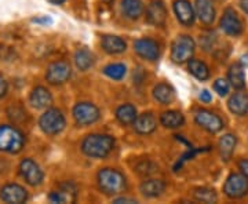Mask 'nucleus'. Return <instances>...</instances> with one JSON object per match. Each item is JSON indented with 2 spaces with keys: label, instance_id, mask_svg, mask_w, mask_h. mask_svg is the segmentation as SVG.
Listing matches in <instances>:
<instances>
[{
  "label": "nucleus",
  "instance_id": "obj_36",
  "mask_svg": "<svg viewBox=\"0 0 248 204\" xmlns=\"http://www.w3.org/2000/svg\"><path fill=\"white\" fill-rule=\"evenodd\" d=\"M239 169L243 175L248 178V159H243L239 161Z\"/></svg>",
  "mask_w": 248,
  "mask_h": 204
},
{
  "label": "nucleus",
  "instance_id": "obj_19",
  "mask_svg": "<svg viewBox=\"0 0 248 204\" xmlns=\"http://www.w3.org/2000/svg\"><path fill=\"white\" fill-rule=\"evenodd\" d=\"M29 102L36 109H47L53 104V95L46 87L37 86L32 90V93L29 95Z\"/></svg>",
  "mask_w": 248,
  "mask_h": 204
},
{
  "label": "nucleus",
  "instance_id": "obj_24",
  "mask_svg": "<svg viewBox=\"0 0 248 204\" xmlns=\"http://www.w3.org/2000/svg\"><path fill=\"white\" fill-rule=\"evenodd\" d=\"M120 9L125 18L128 19H138L145 11V6L142 0H122Z\"/></svg>",
  "mask_w": 248,
  "mask_h": 204
},
{
  "label": "nucleus",
  "instance_id": "obj_16",
  "mask_svg": "<svg viewBox=\"0 0 248 204\" xmlns=\"http://www.w3.org/2000/svg\"><path fill=\"white\" fill-rule=\"evenodd\" d=\"M174 13L177 16V19L184 27L193 25L196 18V13L193 6L187 0H175L174 1Z\"/></svg>",
  "mask_w": 248,
  "mask_h": 204
},
{
  "label": "nucleus",
  "instance_id": "obj_7",
  "mask_svg": "<svg viewBox=\"0 0 248 204\" xmlns=\"http://www.w3.org/2000/svg\"><path fill=\"white\" fill-rule=\"evenodd\" d=\"M223 193L229 199H241L248 193V178L239 173H233L226 178Z\"/></svg>",
  "mask_w": 248,
  "mask_h": 204
},
{
  "label": "nucleus",
  "instance_id": "obj_28",
  "mask_svg": "<svg viewBox=\"0 0 248 204\" xmlns=\"http://www.w3.org/2000/svg\"><path fill=\"white\" fill-rule=\"evenodd\" d=\"M160 123L166 128H179L185 125V117L178 110H167L160 116Z\"/></svg>",
  "mask_w": 248,
  "mask_h": 204
},
{
  "label": "nucleus",
  "instance_id": "obj_37",
  "mask_svg": "<svg viewBox=\"0 0 248 204\" xmlns=\"http://www.w3.org/2000/svg\"><path fill=\"white\" fill-rule=\"evenodd\" d=\"M113 203H116V204L137 203V200H134V199H130V197H117V199H113Z\"/></svg>",
  "mask_w": 248,
  "mask_h": 204
},
{
  "label": "nucleus",
  "instance_id": "obj_11",
  "mask_svg": "<svg viewBox=\"0 0 248 204\" xmlns=\"http://www.w3.org/2000/svg\"><path fill=\"white\" fill-rule=\"evenodd\" d=\"M134 50L146 61H156L160 57V46L151 37H141L134 42Z\"/></svg>",
  "mask_w": 248,
  "mask_h": 204
},
{
  "label": "nucleus",
  "instance_id": "obj_27",
  "mask_svg": "<svg viewBox=\"0 0 248 204\" xmlns=\"http://www.w3.org/2000/svg\"><path fill=\"white\" fill-rule=\"evenodd\" d=\"M236 145H237V138L236 135L233 134H225L223 137H221V140L218 142V146H219V153H221V157L223 160H231L232 155L234 153L236 149Z\"/></svg>",
  "mask_w": 248,
  "mask_h": 204
},
{
  "label": "nucleus",
  "instance_id": "obj_40",
  "mask_svg": "<svg viewBox=\"0 0 248 204\" xmlns=\"http://www.w3.org/2000/svg\"><path fill=\"white\" fill-rule=\"evenodd\" d=\"M50 3H53V4H57V6H60V4H63L66 0H48Z\"/></svg>",
  "mask_w": 248,
  "mask_h": 204
},
{
  "label": "nucleus",
  "instance_id": "obj_6",
  "mask_svg": "<svg viewBox=\"0 0 248 204\" xmlns=\"http://www.w3.org/2000/svg\"><path fill=\"white\" fill-rule=\"evenodd\" d=\"M73 119L76 125L91 126L97 123L101 117V112L94 104L91 102H79L73 108Z\"/></svg>",
  "mask_w": 248,
  "mask_h": 204
},
{
  "label": "nucleus",
  "instance_id": "obj_42",
  "mask_svg": "<svg viewBox=\"0 0 248 204\" xmlns=\"http://www.w3.org/2000/svg\"><path fill=\"white\" fill-rule=\"evenodd\" d=\"M105 3H108V4H110V3H113V0H104Z\"/></svg>",
  "mask_w": 248,
  "mask_h": 204
},
{
  "label": "nucleus",
  "instance_id": "obj_15",
  "mask_svg": "<svg viewBox=\"0 0 248 204\" xmlns=\"http://www.w3.org/2000/svg\"><path fill=\"white\" fill-rule=\"evenodd\" d=\"M51 203H75L78 199V188L73 182H63L48 196Z\"/></svg>",
  "mask_w": 248,
  "mask_h": 204
},
{
  "label": "nucleus",
  "instance_id": "obj_14",
  "mask_svg": "<svg viewBox=\"0 0 248 204\" xmlns=\"http://www.w3.org/2000/svg\"><path fill=\"white\" fill-rule=\"evenodd\" d=\"M0 199L4 203L21 204L28 200L27 189L18 184H7L0 189Z\"/></svg>",
  "mask_w": 248,
  "mask_h": 204
},
{
  "label": "nucleus",
  "instance_id": "obj_39",
  "mask_svg": "<svg viewBox=\"0 0 248 204\" xmlns=\"http://www.w3.org/2000/svg\"><path fill=\"white\" fill-rule=\"evenodd\" d=\"M240 6H241L243 11L248 14V0H240Z\"/></svg>",
  "mask_w": 248,
  "mask_h": 204
},
{
  "label": "nucleus",
  "instance_id": "obj_32",
  "mask_svg": "<svg viewBox=\"0 0 248 204\" xmlns=\"http://www.w3.org/2000/svg\"><path fill=\"white\" fill-rule=\"evenodd\" d=\"M193 196L197 202H202V203H215L218 200L215 190L210 188H197L193 190Z\"/></svg>",
  "mask_w": 248,
  "mask_h": 204
},
{
  "label": "nucleus",
  "instance_id": "obj_1",
  "mask_svg": "<svg viewBox=\"0 0 248 204\" xmlns=\"http://www.w3.org/2000/svg\"><path fill=\"white\" fill-rule=\"evenodd\" d=\"M115 149V138L108 134H90L81 142V152L93 159H105Z\"/></svg>",
  "mask_w": 248,
  "mask_h": 204
},
{
  "label": "nucleus",
  "instance_id": "obj_9",
  "mask_svg": "<svg viewBox=\"0 0 248 204\" xmlns=\"http://www.w3.org/2000/svg\"><path fill=\"white\" fill-rule=\"evenodd\" d=\"M18 170H19V175L24 178L25 182L31 187H39L45 179L43 170L40 169V166L35 160L24 159L19 163Z\"/></svg>",
  "mask_w": 248,
  "mask_h": 204
},
{
  "label": "nucleus",
  "instance_id": "obj_22",
  "mask_svg": "<svg viewBox=\"0 0 248 204\" xmlns=\"http://www.w3.org/2000/svg\"><path fill=\"white\" fill-rule=\"evenodd\" d=\"M140 190H141L142 196L149 197V199H155V197H159V196L164 193L166 184L161 179L152 178V179H146V181L142 182L141 187H140Z\"/></svg>",
  "mask_w": 248,
  "mask_h": 204
},
{
  "label": "nucleus",
  "instance_id": "obj_23",
  "mask_svg": "<svg viewBox=\"0 0 248 204\" xmlns=\"http://www.w3.org/2000/svg\"><path fill=\"white\" fill-rule=\"evenodd\" d=\"M175 97H177L175 90L172 86H170L169 83H159L153 89V98L161 105H169L171 102H174Z\"/></svg>",
  "mask_w": 248,
  "mask_h": 204
},
{
  "label": "nucleus",
  "instance_id": "obj_34",
  "mask_svg": "<svg viewBox=\"0 0 248 204\" xmlns=\"http://www.w3.org/2000/svg\"><path fill=\"white\" fill-rule=\"evenodd\" d=\"M7 91H9V83H7L6 78H4V76L1 75V72H0V98L6 97Z\"/></svg>",
  "mask_w": 248,
  "mask_h": 204
},
{
  "label": "nucleus",
  "instance_id": "obj_25",
  "mask_svg": "<svg viewBox=\"0 0 248 204\" xmlns=\"http://www.w3.org/2000/svg\"><path fill=\"white\" fill-rule=\"evenodd\" d=\"M73 60H75L76 68L81 72L89 71L90 68H93L94 63H95V57H94V54L91 53L90 50H87V48H79V50L75 53Z\"/></svg>",
  "mask_w": 248,
  "mask_h": 204
},
{
  "label": "nucleus",
  "instance_id": "obj_41",
  "mask_svg": "<svg viewBox=\"0 0 248 204\" xmlns=\"http://www.w3.org/2000/svg\"><path fill=\"white\" fill-rule=\"evenodd\" d=\"M33 21H35V22H51L50 18H45V19H39V18H37V19H33Z\"/></svg>",
  "mask_w": 248,
  "mask_h": 204
},
{
  "label": "nucleus",
  "instance_id": "obj_35",
  "mask_svg": "<svg viewBox=\"0 0 248 204\" xmlns=\"http://www.w3.org/2000/svg\"><path fill=\"white\" fill-rule=\"evenodd\" d=\"M199 98H200V101L204 102V104H210V102L213 101V95H211V93H210L208 90H203V91L200 93Z\"/></svg>",
  "mask_w": 248,
  "mask_h": 204
},
{
  "label": "nucleus",
  "instance_id": "obj_33",
  "mask_svg": "<svg viewBox=\"0 0 248 204\" xmlns=\"http://www.w3.org/2000/svg\"><path fill=\"white\" fill-rule=\"evenodd\" d=\"M229 89H231V83H229L228 80L218 79L215 80V83H214V90H215V91L218 93V95H221V97L228 95Z\"/></svg>",
  "mask_w": 248,
  "mask_h": 204
},
{
  "label": "nucleus",
  "instance_id": "obj_30",
  "mask_svg": "<svg viewBox=\"0 0 248 204\" xmlns=\"http://www.w3.org/2000/svg\"><path fill=\"white\" fill-rule=\"evenodd\" d=\"M137 116V109L131 104H124L116 109V119L122 125H133Z\"/></svg>",
  "mask_w": 248,
  "mask_h": 204
},
{
  "label": "nucleus",
  "instance_id": "obj_18",
  "mask_svg": "<svg viewBox=\"0 0 248 204\" xmlns=\"http://www.w3.org/2000/svg\"><path fill=\"white\" fill-rule=\"evenodd\" d=\"M195 13L204 25H213L217 16L211 0H196Z\"/></svg>",
  "mask_w": 248,
  "mask_h": 204
},
{
  "label": "nucleus",
  "instance_id": "obj_38",
  "mask_svg": "<svg viewBox=\"0 0 248 204\" xmlns=\"http://www.w3.org/2000/svg\"><path fill=\"white\" fill-rule=\"evenodd\" d=\"M240 63H241L244 68H248V54H244V55L240 58Z\"/></svg>",
  "mask_w": 248,
  "mask_h": 204
},
{
  "label": "nucleus",
  "instance_id": "obj_17",
  "mask_svg": "<svg viewBox=\"0 0 248 204\" xmlns=\"http://www.w3.org/2000/svg\"><path fill=\"white\" fill-rule=\"evenodd\" d=\"M134 128L138 134L142 135H149L156 128H157V119L152 112H145L141 115L137 116V119L134 120Z\"/></svg>",
  "mask_w": 248,
  "mask_h": 204
},
{
  "label": "nucleus",
  "instance_id": "obj_8",
  "mask_svg": "<svg viewBox=\"0 0 248 204\" xmlns=\"http://www.w3.org/2000/svg\"><path fill=\"white\" fill-rule=\"evenodd\" d=\"M71 76L72 68L69 63L66 61H54L47 66V71H46V80L54 86L66 83L71 79Z\"/></svg>",
  "mask_w": 248,
  "mask_h": 204
},
{
  "label": "nucleus",
  "instance_id": "obj_4",
  "mask_svg": "<svg viewBox=\"0 0 248 204\" xmlns=\"http://www.w3.org/2000/svg\"><path fill=\"white\" fill-rule=\"evenodd\" d=\"M66 120L60 109L50 108L39 119V127L46 135H57L65 128Z\"/></svg>",
  "mask_w": 248,
  "mask_h": 204
},
{
  "label": "nucleus",
  "instance_id": "obj_3",
  "mask_svg": "<svg viewBox=\"0 0 248 204\" xmlns=\"http://www.w3.org/2000/svg\"><path fill=\"white\" fill-rule=\"evenodd\" d=\"M25 137L17 127L9 125L0 126V152L16 155L22 151Z\"/></svg>",
  "mask_w": 248,
  "mask_h": 204
},
{
  "label": "nucleus",
  "instance_id": "obj_10",
  "mask_svg": "<svg viewBox=\"0 0 248 204\" xmlns=\"http://www.w3.org/2000/svg\"><path fill=\"white\" fill-rule=\"evenodd\" d=\"M196 125L200 126L207 133L217 134L223 128V120L218 115H215L211 110L199 109L195 113Z\"/></svg>",
  "mask_w": 248,
  "mask_h": 204
},
{
  "label": "nucleus",
  "instance_id": "obj_12",
  "mask_svg": "<svg viewBox=\"0 0 248 204\" xmlns=\"http://www.w3.org/2000/svg\"><path fill=\"white\" fill-rule=\"evenodd\" d=\"M221 29L229 36H240L243 33V22L233 9H226L219 22Z\"/></svg>",
  "mask_w": 248,
  "mask_h": 204
},
{
  "label": "nucleus",
  "instance_id": "obj_5",
  "mask_svg": "<svg viewBox=\"0 0 248 204\" xmlns=\"http://www.w3.org/2000/svg\"><path fill=\"white\" fill-rule=\"evenodd\" d=\"M196 50L195 40L187 35L178 36L171 45V60L175 63H187Z\"/></svg>",
  "mask_w": 248,
  "mask_h": 204
},
{
  "label": "nucleus",
  "instance_id": "obj_29",
  "mask_svg": "<svg viewBox=\"0 0 248 204\" xmlns=\"http://www.w3.org/2000/svg\"><path fill=\"white\" fill-rule=\"evenodd\" d=\"M187 69H189V72L195 76L196 79L202 80V81L210 79V69H208V66L205 65V63L200 61V60L190 58V60L187 61Z\"/></svg>",
  "mask_w": 248,
  "mask_h": 204
},
{
  "label": "nucleus",
  "instance_id": "obj_21",
  "mask_svg": "<svg viewBox=\"0 0 248 204\" xmlns=\"http://www.w3.org/2000/svg\"><path fill=\"white\" fill-rule=\"evenodd\" d=\"M101 46L104 48V51L108 54H122L127 50V43L124 42L122 37L113 35H105L101 39Z\"/></svg>",
  "mask_w": 248,
  "mask_h": 204
},
{
  "label": "nucleus",
  "instance_id": "obj_2",
  "mask_svg": "<svg viewBox=\"0 0 248 204\" xmlns=\"http://www.w3.org/2000/svg\"><path fill=\"white\" fill-rule=\"evenodd\" d=\"M99 190L107 196L122 195L127 188V179L123 173L116 169H101L97 175Z\"/></svg>",
  "mask_w": 248,
  "mask_h": 204
},
{
  "label": "nucleus",
  "instance_id": "obj_31",
  "mask_svg": "<svg viewBox=\"0 0 248 204\" xmlns=\"http://www.w3.org/2000/svg\"><path fill=\"white\" fill-rule=\"evenodd\" d=\"M104 75L108 76L109 79L122 80L127 73V68L124 63H109L104 68Z\"/></svg>",
  "mask_w": 248,
  "mask_h": 204
},
{
  "label": "nucleus",
  "instance_id": "obj_26",
  "mask_svg": "<svg viewBox=\"0 0 248 204\" xmlns=\"http://www.w3.org/2000/svg\"><path fill=\"white\" fill-rule=\"evenodd\" d=\"M228 80L232 87L236 90H243L246 87V75H244V66L241 63H234L229 68Z\"/></svg>",
  "mask_w": 248,
  "mask_h": 204
},
{
  "label": "nucleus",
  "instance_id": "obj_13",
  "mask_svg": "<svg viewBox=\"0 0 248 204\" xmlns=\"http://www.w3.org/2000/svg\"><path fill=\"white\" fill-rule=\"evenodd\" d=\"M167 16V9L161 0H152L146 7V21L153 27H164Z\"/></svg>",
  "mask_w": 248,
  "mask_h": 204
},
{
  "label": "nucleus",
  "instance_id": "obj_20",
  "mask_svg": "<svg viewBox=\"0 0 248 204\" xmlns=\"http://www.w3.org/2000/svg\"><path fill=\"white\" fill-rule=\"evenodd\" d=\"M228 108L233 115L246 116L248 113V94L246 91H237L234 93L229 101Z\"/></svg>",
  "mask_w": 248,
  "mask_h": 204
}]
</instances>
